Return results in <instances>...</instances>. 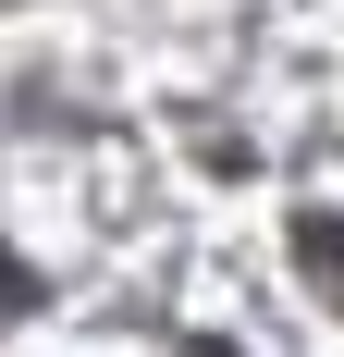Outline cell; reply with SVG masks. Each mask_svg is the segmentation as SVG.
Segmentation results:
<instances>
[{"mask_svg": "<svg viewBox=\"0 0 344 357\" xmlns=\"http://www.w3.org/2000/svg\"><path fill=\"white\" fill-rule=\"evenodd\" d=\"M0 308H37V271H25V259H0Z\"/></svg>", "mask_w": 344, "mask_h": 357, "instance_id": "cell-1", "label": "cell"}]
</instances>
